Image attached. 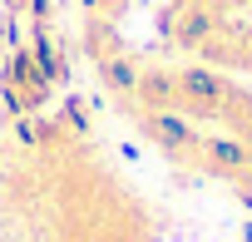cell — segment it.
<instances>
[{"mask_svg": "<svg viewBox=\"0 0 252 242\" xmlns=\"http://www.w3.org/2000/svg\"><path fill=\"white\" fill-rule=\"evenodd\" d=\"M154 203L124 178L74 114L25 119L0 158V242H158Z\"/></svg>", "mask_w": 252, "mask_h": 242, "instance_id": "cell-1", "label": "cell"}, {"mask_svg": "<svg viewBox=\"0 0 252 242\" xmlns=\"http://www.w3.org/2000/svg\"><path fill=\"white\" fill-rule=\"evenodd\" d=\"M60 79H64V55H60L50 25H40V30H35V35L10 55L5 74H0L5 109H10L15 119H35V114L50 104V94H55Z\"/></svg>", "mask_w": 252, "mask_h": 242, "instance_id": "cell-2", "label": "cell"}, {"mask_svg": "<svg viewBox=\"0 0 252 242\" xmlns=\"http://www.w3.org/2000/svg\"><path fill=\"white\" fill-rule=\"evenodd\" d=\"M237 242H252V227H242V237H237Z\"/></svg>", "mask_w": 252, "mask_h": 242, "instance_id": "cell-3", "label": "cell"}]
</instances>
